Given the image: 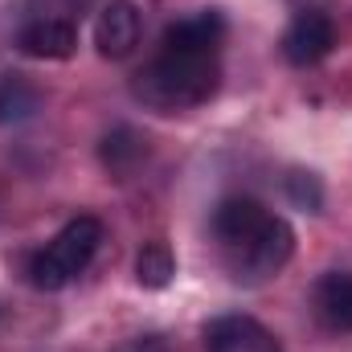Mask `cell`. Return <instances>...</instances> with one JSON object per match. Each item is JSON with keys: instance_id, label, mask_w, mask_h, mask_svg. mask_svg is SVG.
Masks as SVG:
<instances>
[{"instance_id": "9", "label": "cell", "mask_w": 352, "mask_h": 352, "mask_svg": "<svg viewBox=\"0 0 352 352\" xmlns=\"http://www.w3.org/2000/svg\"><path fill=\"white\" fill-rule=\"evenodd\" d=\"M266 217H270V213H266L258 201H250V197H230V201L217 205L213 230H217V238H221L230 250H246L250 238L266 226Z\"/></svg>"}, {"instance_id": "10", "label": "cell", "mask_w": 352, "mask_h": 352, "mask_svg": "<svg viewBox=\"0 0 352 352\" xmlns=\"http://www.w3.org/2000/svg\"><path fill=\"white\" fill-rule=\"evenodd\" d=\"M316 303H320V316L332 328H352V274L349 270L324 274L320 287H316Z\"/></svg>"}, {"instance_id": "6", "label": "cell", "mask_w": 352, "mask_h": 352, "mask_svg": "<svg viewBox=\"0 0 352 352\" xmlns=\"http://www.w3.org/2000/svg\"><path fill=\"white\" fill-rule=\"evenodd\" d=\"M226 37V16L217 8H201V12H188L168 25L164 33V50L173 54H217Z\"/></svg>"}, {"instance_id": "7", "label": "cell", "mask_w": 352, "mask_h": 352, "mask_svg": "<svg viewBox=\"0 0 352 352\" xmlns=\"http://www.w3.org/2000/svg\"><path fill=\"white\" fill-rule=\"evenodd\" d=\"M242 258H246V270L254 274V278H266V274H274L278 266H287V258L295 254V230L283 221V217H266V226L250 238V246L246 250H238Z\"/></svg>"}, {"instance_id": "5", "label": "cell", "mask_w": 352, "mask_h": 352, "mask_svg": "<svg viewBox=\"0 0 352 352\" xmlns=\"http://www.w3.org/2000/svg\"><path fill=\"white\" fill-rule=\"evenodd\" d=\"M205 349L209 352H278L274 332L263 328L250 316H221L205 328Z\"/></svg>"}, {"instance_id": "1", "label": "cell", "mask_w": 352, "mask_h": 352, "mask_svg": "<svg viewBox=\"0 0 352 352\" xmlns=\"http://www.w3.org/2000/svg\"><path fill=\"white\" fill-rule=\"evenodd\" d=\"M221 66L217 54H173L164 50L148 70L135 74V98H144L156 111H188L217 94Z\"/></svg>"}, {"instance_id": "11", "label": "cell", "mask_w": 352, "mask_h": 352, "mask_svg": "<svg viewBox=\"0 0 352 352\" xmlns=\"http://www.w3.org/2000/svg\"><path fill=\"white\" fill-rule=\"evenodd\" d=\"M37 107H41V94L33 82H25L21 74H0V127L33 119Z\"/></svg>"}, {"instance_id": "3", "label": "cell", "mask_w": 352, "mask_h": 352, "mask_svg": "<svg viewBox=\"0 0 352 352\" xmlns=\"http://www.w3.org/2000/svg\"><path fill=\"white\" fill-rule=\"evenodd\" d=\"M332 45H336V25L320 8H303L283 33V58L291 66H316L332 54Z\"/></svg>"}, {"instance_id": "12", "label": "cell", "mask_w": 352, "mask_h": 352, "mask_svg": "<svg viewBox=\"0 0 352 352\" xmlns=\"http://www.w3.org/2000/svg\"><path fill=\"white\" fill-rule=\"evenodd\" d=\"M144 156H148V140H144L140 131H131V127H115V131L102 140V164L119 176H127Z\"/></svg>"}, {"instance_id": "2", "label": "cell", "mask_w": 352, "mask_h": 352, "mask_svg": "<svg viewBox=\"0 0 352 352\" xmlns=\"http://www.w3.org/2000/svg\"><path fill=\"white\" fill-rule=\"evenodd\" d=\"M98 246H102V226H98V217H74V221L33 258V266H29L33 287H41V291H62V287H70V283L90 266V258L98 254Z\"/></svg>"}, {"instance_id": "14", "label": "cell", "mask_w": 352, "mask_h": 352, "mask_svg": "<svg viewBox=\"0 0 352 352\" xmlns=\"http://www.w3.org/2000/svg\"><path fill=\"white\" fill-rule=\"evenodd\" d=\"M287 197H291V205H299L307 213L324 209V184L316 173H291L287 176Z\"/></svg>"}, {"instance_id": "4", "label": "cell", "mask_w": 352, "mask_h": 352, "mask_svg": "<svg viewBox=\"0 0 352 352\" xmlns=\"http://www.w3.org/2000/svg\"><path fill=\"white\" fill-rule=\"evenodd\" d=\"M94 45L102 58H127L140 45V8L131 0L102 4V12L94 21Z\"/></svg>"}, {"instance_id": "8", "label": "cell", "mask_w": 352, "mask_h": 352, "mask_svg": "<svg viewBox=\"0 0 352 352\" xmlns=\"http://www.w3.org/2000/svg\"><path fill=\"white\" fill-rule=\"evenodd\" d=\"M16 45H21V54H29V58L62 62V58L74 54V45H78V29H74L66 16H37V21H29V25L21 29Z\"/></svg>"}, {"instance_id": "13", "label": "cell", "mask_w": 352, "mask_h": 352, "mask_svg": "<svg viewBox=\"0 0 352 352\" xmlns=\"http://www.w3.org/2000/svg\"><path fill=\"white\" fill-rule=\"evenodd\" d=\"M176 274V254L168 242H144V250L135 254V278H140V287H148V291H164L168 283H173Z\"/></svg>"}]
</instances>
